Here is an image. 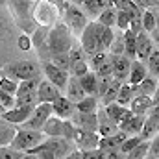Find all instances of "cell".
Segmentation results:
<instances>
[{
    "instance_id": "obj_1",
    "label": "cell",
    "mask_w": 159,
    "mask_h": 159,
    "mask_svg": "<svg viewBox=\"0 0 159 159\" xmlns=\"http://www.w3.org/2000/svg\"><path fill=\"white\" fill-rule=\"evenodd\" d=\"M74 143L63 135L59 137H48L43 139L37 146L30 148L26 152V157H34V159H63L67 157L72 150H74Z\"/></svg>"
},
{
    "instance_id": "obj_2",
    "label": "cell",
    "mask_w": 159,
    "mask_h": 159,
    "mask_svg": "<svg viewBox=\"0 0 159 159\" xmlns=\"http://www.w3.org/2000/svg\"><path fill=\"white\" fill-rule=\"evenodd\" d=\"M72 41H74L72 32L63 22H56L54 26L48 28L46 41H44L46 50H48V56L50 54H57V52H69Z\"/></svg>"
},
{
    "instance_id": "obj_3",
    "label": "cell",
    "mask_w": 159,
    "mask_h": 159,
    "mask_svg": "<svg viewBox=\"0 0 159 159\" xmlns=\"http://www.w3.org/2000/svg\"><path fill=\"white\" fill-rule=\"evenodd\" d=\"M4 76H9L13 80H26L41 76V65L34 59H15L7 61L0 67Z\"/></svg>"
},
{
    "instance_id": "obj_4",
    "label": "cell",
    "mask_w": 159,
    "mask_h": 159,
    "mask_svg": "<svg viewBox=\"0 0 159 159\" xmlns=\"http://www.w3.org/2000/svg\"><path fill=\"white\" fill-rule=\"evenodd\" d=\"M43 139H44V135H43L41 129H32V128L19 126L17 131H15V135H13V139H11V143H9V146H13L15 150L26 154L30 148L37 146Z\"/></svg>"
},
{
    "instance_id": "obj_5",
    "label": "cell",
    "mask_w": 159,
    "mask_h": 159,
    "mask_svg": "<svg viewBox=\"0 0 159 159\" xmlns=\"http://www.w3.org/2000/svg\"><path fill=\"white\" fill-rule=\"evenodd\" d=\"M61 17V9L50 2V0H39L34 7H32V19L39 24V26H54L57 22V19Z\"/></svg>"
},
{
    "instance_id": "obj_6",
    "label": "cell",
    "mask_w": 159,
    "mask_h": 159,
    "mask_svg": "<svg viewBox=\"0 0 159 159\" xmlns=\"http://www.w3.org/2000/svg\"><path fill=\"white\" fill-rule=\"evenodd\" d=\"M61 20H63V24L72 32L74 37L81 34V30H83L85 24L89 22V19H87V15L83 13V9H81L80 6H76V4H72V2H67V4H65L63 13H61Z\"/></svg>"
},
{
    "instance_id": "obj_7",
    "label": "cell",
    "mask_w": 159,
    "mask_h": 159,
    "mask_svg": "<svg viewBox=\"0 0 159 159\" xmlns=\"http://www.w3.org/2000/svg\"><path fill=\"white\" fill-rule=\"evenodd\" d=\"M50 115H52V104H48V102H37L35 107L30 111V117L24 120V124H20V126L32 128V129H41L43 124H44V120L48 119Z\"/></svg>"
},
{
    "instance_id": "obj_8",
    "label": "cell",
    "mask_w": 159,
    "mask_h": 159,
    "mask_svg": "<svg viewBox=\"0 0 159 159\" xmlns=\"http://www.w3.org/2000/svg\"><path fill=\"white\" fill-rule=\"evenodd\" d=\"M41 74L48 80V81H52L61 93H63V89H65V85H67V80L70 76L67 70L57 69V67L52 65L50 61H41Z\"/></svg>"
},
{
    "instance_id": "obj_9",
    "label": "cell",
    "mask_w": 159,
    "mask_h": 159,
    "mask_svg": "<svg viewBox=\"0 0 159 159\" xmlns=\"http://www.w3.org/2000/svg\"><path fill=\"white\" fill-rule=\"evenodd\" d=\"M144 117L143 113H133L129 107L126 109V113L122 115V119L119 122V129H122L126 135H139L141 131V126L144 122Z\"/></svg>"
},
{
    "instance_id": "obj_10",
    "label": "cell",
    "mask_w": 159,
    "mask_h": 159,
    "mask_svg": "<svg viewBox=\"0 0 159 159\" xmlns=\"http://www.w3.org/2000/svg\"><path fill=\"white\" fill-rule=\"evenodd\" d=\"M98 141H100V135H98L96 131H87V129L74 128L72 143H74V146H76V148H80V150L98 148Z\"/></svg>"
},
{
    "instance_id": "obj_11",
    "label": "cell",
    "mask_w": 159,
    "mask_h": 159,
    "mask_svg": "<svg viewBox=\"0 0 159 159\" xmlns=\"http://www.w3.org/2000/svg\"><path fill=\"white\" fill-rule=\"evenodd\" d=\"M156 46H157V43H154L144 30H141L139 34H135V59L146 61V57L152 54V50Z\"/></svg>"
},
{
    "instance_id": "obj_12",
    "label": "cell",
    "mask_w": 159,
    "mask_h": 159,
    "mask_svg": "<svg viewBox=\"0 0 159 159\" xmlns=\"http://www.w3.org/2000/svg\"><path fill=\"white\" fill-rule=\"evenodd\" d=\"M157 131H159V124H157V106H152L144 117V122L141 126V131L139 135L144 139V141H150L154 137H157Z\"/></svg>"
},
{
    "instance_id": "obj_13",
    "label": "cell",
    "mask_w": 159,
    "mask_h": 159,
    "mask_svg": "<svg viewBox=\"0 0 159 159\" xmlns=\"http://www.w3.org/2000/svg\"><path fill=\"white\" fill-rule=\"evenodd\" d=\"M157 93L156 94H133V98L129 100V104H128V107L133 111V113H143V115H146L148 113V109L152 107V106H157Z\"/></svg>"
},
{
    "instance_id": "obj_14",
    "label": "cell",
    "mask_w": 159,
    "mask_h": 159,
    "mask_svg": "<svg viewBox=\"0 0 159 159\" xmlns=\"http://www.w3.org/2000/svg\"><path fill=\"white\" fill-rule=\"evenodd\" d=\"M117 131H119V124L109 119V117L106 115L104 107L100 106V107L96 109V133H98L100 137H107V135H113V133H117Z\"/></svg>"
},
{
    "instance_id": "obj_15",
    "label": "cell",
    "mask_w": 159,
    "mask_h": 159,
    "mask_svg": "<svg viewBox=\"0 0 159 159\" xmlns=\"http://www.w3.org/2000/svg\"><path fill=\"white\" fill-rule=\"evenodd\" d=\"M109 61H111V76L115 80H119V81H126L131 59L126 57V56H111L109 54Z\"/></svg>"
},
{
    "instance_id": "obj_16",
    "label": "cell",
    "mask_w": 159,
    "mask_h": 159,
    "mask_svg": "<svg viewBox=\"0 0 159 159\" xmlns=\"http://www.w3.org/2000/svg\"><path fill=\"white\" fill-rule=\"evenodd\" d=\"M91 26H93V34L96 37V43H98V48L100 50H107L109 43L115 37V28H109V26H104L96 20H91Z\"/></svg>"
},
{
    "instance_id": "obj_17",
    "label": "cell",
    "mask_w": 159,
    "mask_h": 159,
    "mask_svg": "<svg viewBox=\"0 0 159 159\" xmlns=\"http://www.w3.org/2000/svg\"><path fill=\"white\" fill-rule=\"evenodd\" d=\"M59 94H63L52 81H48L46 78H41L39 85H37V100L39 102H48L52 104Z\"/></svg>"
},
{
    "instance_id": "obj_18",
    "label": "cell",
    "mask_w": 159,
    "mask_h": 159,
    "mask_svg": "<svg viewBox=\"0 0 159 159\" xmlns=\"http://www.w3.org/2000/svg\"><path fill=\"white\" fill-rule=\"evenodd\" d=\"M76 111L74 102L69 100L65 94H59L54 102H52V113L57 115L59 119H70V115Z\"/></svg>"
},
{
    "instance_id": "obj_19",
    "label": "cell",
    "mask_w": 159,
    "mask_h": 159,
    "mask_svg": "<svg viewBox=\"0 0 159 159\" xmlns=\"http://www.w3.org/2000/svg\"><path fill=\"white\" fill-rule=\"evenodd\" d=\"M70 122L80 128V129H87V131H96V111L94 113H81V111H74L70 115Z\"/></svg>"
},
{
    "instance_id": "obj_20",
    "label": "cell",
    "mask_w": 159,
    "mask_h": 159,
    "mask_svg": "<svg viewBox=\"0 0 159 159\" xmlns=\"http://www.w3.org/2000/svg\"><path fill=\"white\" fill-rule=\"evenodd\" d=\"M32 109H34V107L13 106V107L6 109L0 117H2V119H6L7 122H11V124H15V126H20V124H24V120L30 117V111H32Z\"/></svg>"
},
{
    "instance_id": "obj_21",
    "label": "cell",
    "mask_w": 159,
    "mask_h": 159,
    "mask_svg": "<svg viewBox=\"0 0 159 159\" xmlns=\"http://www.w3.org/2000/svg\"><path fill=\"white\" fill-rule=\"evenodd\" d=\"M63 120L65 119H59L57 115L52 113L48 119L44 120V124L41 128L43 135L44 137H59V135H63Z\"/></svg>"
},
{
    "instance_id": "obj_22",
    "label": "cell",
    "mask_w": 159,
    "mask_h": 159,
    "mask_svg": "<svg viewBox=\"0 0 159 159\" xmlns=\"http://www.w3.org/2000/svg\"><path fill=\"white\" fill-rule=\"evenodd\" d=\"M107 6H111V0H83L80 7L83 9V13L87 15V19L94 20L100 15V11L104 7H107Z\"/></svg>"
},
{
    "instance_id": "obj_23",
    "label": "cell",
    "mask_w": 159,
    "mask_h": 159,
    "mask_svg": "<svg viewBox=\"0 0 159 159\" xmlns=\"http://www.w3.org/2000/svg\"><path fill=\"white\" fill-rule=\"evenodd\" d=\"M63 94H65L69 100H72L74 104L85 96V91H83V87L80 85V80L76 78V76H72V74L69 76L67 85H65V89H63Z\"/></svg>"
},
{
    "instance_id": "obj_24",
    "label": "cell",
    "mask_w": 159,
    "mask_h": 159,
    "mask_svg": "<svg viewBox=\"0 0 159 159\" xmlns=\"http://www.w3.org/2000/svg\"><path fill=\"white\" fill-rule=\"evenodd\" d=\"M148 74V70H146V65H144V61H139V59H131V65H129V72H128V83H131V85H137L141 80L144 78Z\"/></svg>"
},
{
    "instance_id": "obj_25",
    "label": "cell",
    "mask_w": 159,
    "mask_h": 159,
    "mask_svg": "<svg viewBox=\"0 0 159 159\" xmlns=\"http://www.w3.org/2000/svg\"><path fill=\"white\" fill-rule=\"evenodd\" d=\"M157 93V78L146 74L137 85H133V94H156Z\"/></svg>"
},
{
    "instance_id": "obj_26",
    "label": "cell",
    "mask_w": 159,
    "mask_h": 159,
    "mask_svg": "<svg viewBox=\"0 0 159 159\" xmlns=\"http://www.w3.org/2000/svg\"><path fill=\"white\" fill-rule=\"evenodd\" d=\"M141 24L146 34L157 30V7H146L141 11Z\"/></svg>"
},
{
    "instance_id": "obj_27",
    "label": "cell",
    "mask_w": 159,
    "mask_h": 159,
    "mask_svg": "<svg viewBox=\"0 0 159 159\" xmlns=\"http://www.w3.org/2000/svg\"><path fill=\"white\" fill-rule=\"evenodd\" d=\"M74 107H76V111H81V113H94L100 107L98 96L96 94H85L81 100H78L74 104Z\"/></svg>"
},
{
    "instance_id": "obj_28",
    "label": "cell",
    "mask_w": 159,
    "mask_h": 159,
    "mask_svg": "<svg viewBox=\"0 0 159 159\" xmlns=\"http://www.w3.org/2000/svg\"><path fill=\"white\" fill-rule=\"evenodd\" d=\"M78 80H80V85L85 91V94H96V91H98V76L93 70H87Z\"/></svg>"
},
{
    "instance_id": "obj_29",
    "label": "cell",
    "mask_w": 159,
    "mask_h": 159,
    "mask_svg": "<svg viewBox=\"0 0 159 159\" xmlns=\"http://www.w3.org/2000/svg\"><path fill=\"white\" fill-rule=\"evenodd\" d=\"M17 128H19V126H15V124H11V122H7L6 119L0 117V146L11 143V139H13Z\"/></svg>"
},
{
    "instance_id": "obj_30",
    "label": "cell",
    "mask_w": 159,
    "mask_h": 159,
    "mask_svg": "<svg viewBox=\"0 0 159 159\" xmlns=\"http://www.w3.org/2000/svg\"><path fill=\"white\" fill-rule=\"evenodd\" d=\"M115 19H117V7L111 4V6L104 7V9L100 11V15H98L94 20H96V22H100V24H104V26L115 28Z\"/></svg>"
},
{
    "instance_id": "obj_31",
    "label": "cell",
    "mask_w": 159,
    "mask_h": 159,
    "mask_svg": "<svg viewBox=\"0 0 159 159\" xmlns=\"http://www.w3.org/2000/svg\"><path fill=\"white\" fill-rule=\"evenodd\" d=\"M111 4H113L117 9H120V11H126L129 17H137V15H141V11H143L133 0H111Z\"/></svg>"
},
{
    "instance_id": "obj_32",
    "label": "cell",
    "mask_w": 159,
    "mask_h": 159,
    "mask_svg": "<svg viewBox=\"0 0 159 159\" xmlns=\"http://www.w3.org/2000/svg\"><path fill=\"white\" fill-rule=\"evenodd\" d=\"M131 98H133V85L128 83V81H122L120 87H119V93H117V100L115 102L128 107V104H129Z\"/></svg>"
},
{
    "instance_id": "obj_33",
    "label": "cell",
    "mask_w": 159,
    "mask_h": 159,
    "mask_svg": "<svg viewBox=\"0 0 159 159\" xmlns=\"http://www.w3.org/2000/svg\"><path fill=\"white\" fill-rule=\"evenodd\" d=\"M15 96V106H24V107H35L37 100V91H30V93H19L13 94Z\"/></svg>"
},
{
    "instance_id": "obj_34",
    "label": "cell",
    "mask_w": 159,
    "mask_h": 159,
    "mask_svg": "<svg viewBox=\"0 0 159 159\" xmlns=\"http://www.w3.org/2000/svg\"><path fill=\"white\" fill-rule=\"evenodd\" d=\"M122 39H124V56L129 59H135V34L131 30H124Z\"/></svg>"
},
{
    "instance_id": "obj_35",
    "label": "cell",
    "mask_w": 159,
    "mask_h": 159,
    "mask_svg": "<svg viewBox=\"0 0 159 159\" xmlns=\"http://www.w3.org/2000/svg\"><path fill=\"white\" fill-rule=\"evenodd\" d=\"M102 107H104L106 115L113 120V122H117V124L120 122L122 115H124V113H126V109H128L126 106H120V104H117V102H111V104H107V106H102Z\"/></svg>"
},
{
    "instance_id": "obj_36",
    "label": "cell",
    "mask_w": 159,
    "mask_h": 159,
    "mask_svg": "<svg viewBox=\"0 0 159 159\" xmlns=\"http://www.w3.org/2000/svg\"><path fill=\"white\" fill-rule=\"evenodd\" d=\"M46 61H50L52 65H56L57 69H61V70H67V72H69V69H70V59H69V54H67V52L50 54Z\"/></svg>"
},
{
    "instance_id": "obj_37",
    "label": "cell",
    "mask_w": 159,
    "mask_h": 159,
    "mask_svg": "<svg viewBox=\"0 0 159 159\" xmlns=\"http://www.w3.org/2000/svg\"><path fill=\"white\" fill-rule=\"evenodd\" d=\"M148 144H150V141H141L139 144H135L124 157L128 159H146V152H148Z\"/></svg>"
},
{
    "instance_id": "obj_38",
    "label": "cell",
    "mask_w": 159,
    "mask_h": 159,
    "mask_svg": "<svg viewBox=\"0 0 159 159\" xmlns=\"http://www.w3.org/2000/svg\"><path fill=\"white\" fill-rule=\"evenodd\" d=\"M107 54H111V56H124V39H122V32H120V34H115L113 41H111L109 46H107Z\"/></svg>"
},
{
    "instance_id": "obj_39",
    "label": "cell",
    "mask_w": 159,
    "mask_h": 159,
    "mask_svg": "<svg viewBox=\"0 0 159 159\" xmlns=\"http://www.w3.org/2000/svg\"><path fill=\"white\" fill-rule=\"evenodd\" d=\"M157 57H159V52H157V46H156V48L152 50V54H150V56L146 57V61H144L148 74L154 76V78H157Z\"/></svg>"
},
{
    "instance_id": "obj_40",
    "label": "cell",
    "mask_w": 159,
    "mask_h": 159,
    "mask_svg": "<svg viewBox=\"0 0 159 159\" xmlns=\"http://www.w3.org/2000/svg\"><path fill=\"white\" fill-rule=\"evenodd\" d=\"M24 157H26L24 152H19L9 144L0 146V159H24Z\"/></svg>"
},
{
    "instance_id": "obj_41",
    "label": "cell",
    "mask_w": 159,
    "mask_h": 159,
    "mask_svg": "<svg viewBox=\"0 0 159 159\" xmlns=\"http://www.w3.org/2000/svg\"><path fill=\"white\" fill-rule=\"evenodd\" d=\"M17 85H19V80H13V78H9V76H4V74H0V89L7 91L9 94H15V91H17Z\"/></svg>"
},
{
    "instance_id": "obj_42",
    "label": "cell",
    "mask_w": 159,
    "mask_h": 159,
    "mask_svg": "<svg viewBox=\"0 0 159 159\" xmlns=\"http://www.w3.org/2000/svg\"><path fill=\"white\" fill-rule=\"evenodd\" d=\"M93 72H94L98 78H111V61H109V56H107V59H104Z\"/></svg>"
},
{
    "instance_id": "obj_43",
    "label": "cell",
    "mask_w": 159,
    "mask_h": 159,
    "mask_svg": "<svg viewBox=\"0 0 159 159\" xmlns=\"http://www.w3.org/2000/svg\"><path fill=\"white\" fill-rule=\"evenodd\" d=\"M87 70H89V65H87V59H83V61H74V63H70L69 74H72V76L80 78V76L85 74Z\"/></svg>"
},
{
    "instance_id": "obj_44",
    "label": "cell",
    "mask_w": 159,
    "mask_h": 159,
    "mask_svg": "<svg viewBox=\"0 0 159 159\" xmlns=\"http://www.w3.org/2000/svg\"><path fill=\"white\" fill-rule=\"evenodd\" d=\"M129 15L126 13V11H120L117 9V19H115V28H119L120 32H124V30H128L129 28Z\"/></svg>"
},
{
    "instance_id": "obj_45",
    "label": "cell",
    "mask_w": 159,
    "mask_h": 159,
    "mask_svg": "<svg viewBox=\"0 0 159 159\" xmlns=\"http://www.w3.org/2000/svg\"><path fill=\"white\" fill-rule=\"evenodd\" d=\"M30 48H32V41H30V35H28V34L17 35V50H20V52H30Z\"/></svg>"
},
{
    "instance_id": "obj_46",
    "label": "cell",
    "mask_w": 159,
    "mask_h": 159,
    "mask_svg": "<svg viewBox=\"0 0 159 159\" xmlns=\"http://www.w3.org/2000/svg\"><path fill=\"white\" fill-rule=\"evenodd\" d=\"M146 159H159V139L157 137L150 139L148 152H146Z\"/></svg>"
},
{
    "instance_id": "obj_47",
    "label": "cell",
    "mask_w": 159,
    "mask_h": 159,
    "mask_svg": "<svg viewBox=\"0 0 159 159\" xmlns=\"http://www.w3.org/2000/svg\"><path fill=\"white\" fill-rule=\"evenodd\" d=\"M0 104L4 106V109H9V107L15 106V96L9 94V93L4 91V89H0Z\"/></svg>"
},
{
    "instance_id": "obj_48",
    "label": "cell",
    "mask_w": 159,
    "mask_h": 159,
    "mask_svg": "<svg viewBox=\"0 0 159 159\" xmlns=\"http://www.w3.org/2000/svg\"><path fill=\"white\" fill-rule=\"evenodd\" d=\"M4 111H6V109H4V106H2V104H0V115H2V113H4Z\"/></svg>"
},
{
    "instance_id": "obj_49",
    "label": "cell",
    "mask_w": 159,
    "mask_h": 159,
    "mask_svg": "<svg viewBox=\"0 0 159 159\" xmlns=\"http://www.w3.org/2000/svg\"><path fill=\"white\" fill-rule=\"evenodd\" d=\"M6 2H7V0H0V6H6Z\"/></svg>"
},
{
    "instance_id": "obj_50",
    "label": "cell",
    "mask_w": 159,
    "mask_h": 159,
    "mask_svg": "<svg viewBox=\"0 0 159 159\" xmlns=\"http://www.w3.org/2000/svg\"><path fill=\"white\" fill-rule=\"evenodd\" d=\"M0 74H2V70H0Z\"/></svg>"
}]
</instances>
